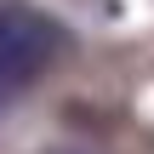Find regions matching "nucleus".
<instances>
[{
    "label": "nucleus",
    "instance_id": "1",
    "mask_svg": "<svg viewBox=\"0 0 154 154\" xmlns=\"http://www.w3.org/2000/svg\"><path fill=\"white\" fill-rule=\"evenodd\" d=\"M63 23H51L34 6H0V114L51 69V57L63 51Z\"/></svg>",
    "mask_w": 154,
    "mask_h": 154
},
{
    "label": "nucleus",
    "instance_id": "2",
    "mask_svg": "<svg viewBox=\"0 0 154 154\" xmlns=\"http://www.w3.org/2000/svg\"><path fill=\"white\" fill-rule=\"evenodd\" d=\"M51 154H74V149H51Z\"/></svg>",
    "mask_w": 154,
    "mask_h": 154
}]
</instances>
